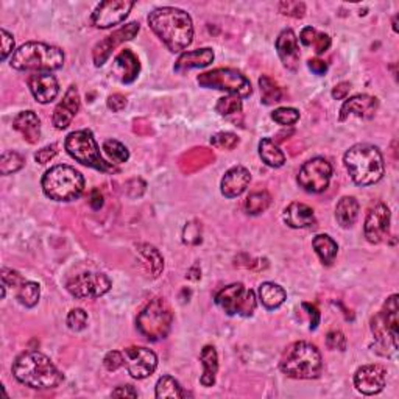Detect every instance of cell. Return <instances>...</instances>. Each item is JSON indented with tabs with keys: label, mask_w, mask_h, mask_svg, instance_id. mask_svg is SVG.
Segmentation results:
<instances>
[{
	"label": "cell",
	"mask_w": 399,
	"mask_h": 399,
	"mask_svg": "<svg viewBox=\"0 0 399 399\" xmlns=\"http://www.w3.org/2000/svg\"><path fill=\"white\" fill-rule=\"evenodd\" d=\"M149 25L173 54L188 49L194 40V24L190 16L173 6L153 10L149 15Z\"/></svg>",
	"instance_id": "1"
},
{
	"label": "cell",
	"mask_w": 399,
	"mask_h": 399,
	"mask_svg": "<svg viewBox=\"0 0 399 399\" xmlns=\"http://www.w3.org/2000/svg\"><path fill=\"white\" fill-rule=\"evenodd\" d=\"M13 375L19 382L36 390L60 387L63 375L54 362L40 351H25L13 364Z\"/></svg>",
	"instance_id": "2"
},
{
	"label": "cell",
	"mask_w": 399,
	"mask_h": 399,
	"mask_svg": "<svg viewBox=\"0 0 399 399\" xmlns=\"http://www.w3.org/2000/svg\"><path fill=\"white\" fill-rule=\"evenodd\" d=\"M345 167L351 179L359 186H371L381 181L385 172L384 156L377 147L357 144L345 153Z\"/></svg>",
	"instance_id": "3"
},
{
	"label": "cell",
	"mask_w": 399,
	"mask_h": 399,
	"mask_svg": "<svg viewBox=\"0 0 399 399\" xmlns=\"http://www.w3.org/2000/svg\"><path fill=\"white\" fill-rule=\"evenodd\" d=\"M64 54L61 49L44 42H27L13 54L10 66L22 72H51L61 69Z\"/></svg>",
	"instance_id": "4"
},
{
	"label": "cell",
	"mask_w": 399,
	"mask_h": 399,
	"mask_svg": "<svg viewBox=\"0 0 399 399\" xmlns=\"http://www.w3.org/2000/svg\"><path fill=\"white\" fill-rule=\"evenodd\" d=\"M279 370L293 379H317L323 370L321 354L309 342H295L284 351Z\"/></svg>",
	"instance_id": "5"
},
{
	"label": "cell",
	"mask_w": 399,
	"mask_h": 399,
	"mask_svg": "<svg viewBox=\"0 0 399 399\" xmlns=\"http://www.w3.org/2000/svg\"><path fill=\"white\" fill-rule=\"evenodd\" d=\"M42 190L55 202H72L85 190V178L70 165H55L42 177Z\"/></svg>",
	"instance_id": "6"
},
{
	"label": "cell",
	"mask_w": 399,
	"mask_h": 399,
	"mask_svg": "<svg viewBox=\"0 0 399 399\" xmlns=\"http://www.w3.org/2000/svg\"><path fill=\"white\" fill-rule=\"evenodd\" d=\"M398 295H391L382 311L371 320V331L376 339V352L379 354L384 350L381 356H390L398 350Z\"/></svg>",
	"instance_id": "7"
},
{
	"label": "cell",
	"mask_w": 399,
	"mask_h": 399,
	"mask_svg": "<svg viewBox=\"0 0 399 399\" xmlns=\"http://www.w3.org/2000/svg\"><path fill=\"white\" fill-rule=\"evenodd\" d=\"M172 323V309L164 298L152 300L149 304L142 309V312L138 315L136 320L139 332L142 334L145 339L152 340V342L163 340L169 336Z\"/></svg>",
	"instance_id": "8"
},
{
	"label": "cell",
	"mask_w": 399,
	"mask_h": 399,
	"mask_svg": "<svg viewBox=\"0 0 399 399\" xmlns=\"http://www.w3.org/2000/svg\"><path fill=\"white\" fill-rule=\"evenodd\" d=\"M67 153L80 164L91 167L100 172H117V169L108 161L103 159L94 134L89 130L70 133L64 142Z\"/></svg>",
	"instance_id": "9"
},
{
	"label": "cell",
	"mask_w": 399,
	"mask_h": 399,
	"mask_svg": "<svg viewBox=\"0 0 399 399\" xmlns=\"http://www.w3.org/2000/svg\"><path fill=\"white\" fill-rule=\"evenodd\" d=\"M197 81L202 88L218 89L239 99H245L253 92L250 80L236 69H214L198 75Z\"/></svg>",
	"instance_id": "10"
},
{
	"label": "cell",
	"mask_w": 399,
	"mask_h": 399,
	"mask_svg": "<svg viewBox=\"0 0 399 399\" xmlns=\"http://www.w3.org/2000/svg\"><path fill=\"white\" fill-rule=\"evenodd\" d=\"M215 304L228 315L251 317L256 311L257 301L253 291H248L241 282H236V284L223 287L215 295Z\"/></svg>",
	"instance_id": "11"
},
{
	"label": "cell",
	"mask_w": 399,
	"mask_h": 399,
	"mask_svg": "<svg viewBox=\"0 0 399 399\" xmlns=\"http://www.w3.org/2000/svg\"><path fill=\"white\" fill-rule=\"evenodd\" d=\"M332 177V165L325 158H312L302 164L298 173V184L309 194H321L327 189Z\"/></svg>",
	"instance_id": "12"
},
{
	"label": "cell",
	"mask_w": 399,
	"mask_h": 399,
	"mask_svg": "<svg viewBox=\"0 0 399 399\" xmlns=\"http://www.w3.org/2000/svg\"><path fill=\"white\" fill-rule=\"evenodd\" d=\"M67 291L79 300L100 298L111 291V279L103 273H81L67 281Z\"/></svg>",
	"instance_id": "13"
},
{
	"label": "cell",
	"mask_w": 399,
	"mask_h": 399,
	"mask_svg": "<svg viewBox=\"0 0 399 399\" xmlns=\"http://www.w3.org/2000/svg\"><path fill=\"white\" fill-rule=\"evenodd\" d=\"M133 6L134 2H130V0H106V2L97 5L91 16V21L94 27L97 28L114 27V25L125 21Z\"/></svg>",
	"instance_id": "14"
},
{
	"label": "cell",
	"mask_w": 399,
	"mask_h": 399,
	"mask_svg": "<svg viewBox=\"0 0 399 399\" xmlns=\"http://www.w3.org/2000/svg\"><path fill=\"white\" fill-rule=\"evenodd\" d=\"M125 366L131 377L145 379L152 376L158 366V356L144 346H130L124 351Z\"/></svg>",
	"instance_id": "15"
},
{
	"label": "cell",
	"mask_w": 399,
	"mask_h": 399,
	"mask_svg": "<svg viewBox=\"0 0 399 399\" xmlns=\"http://www.w3.org/2000/svg\"><path fill=\"white\" fill-rule=\"evenodd\" d=\"M387 382V371L382 365H364L354 375V385L362 395L381 393Z\"/></svg>",
	"instance_id": "16"
},
{
	"label": "cell",
	"mask_w": 399,
	"mask_h": 399,
	"mask_svg": "<svg viewBox=\"0 0 399 399\" xmlns=\"http://www.w3.org/2000/svg\"><path fill=\"white\" fill-rule=\"evenodd\" d=\"M364 233L370 243H381L390 233V209L384 203H377L365 218Z\"/></svg>",
	"instance_id": "17"
},
{
	"label": "cell",
	"mask_w": 399,
	"mask_h": 399,
	"mask_svg": "<svg viewBox=\"0 0 399 399\" xmlns=\"http://www.w3.org/2000/svg\"><path fill=\"white\" fill-rule=\"evenodd\" d=\"M138 33H139V24L131 22V24L125 25V27H122L120 30L114 31L113 35H109L103 41H100L97 46L94 47V54H92L95 66H97V67L103 66V64L106 63L109 55L113 54V50L115 47H119L122 42L133 40V38L136 36Z\"/></svg>",
	"instance_id": "18"
},
{
	"label": "cell",
	"mask_w": 399,
	"mask_h": 399,
	"mask_svg": "<svg viewBox=\"0 0 399 399\" xmlns=\"http://www.w3.org/2000/svg\"><path fill=\"white\" fill-rule=\"evenodd\" d=\"M28 88L33 97L46 105V103L54 101L58 94H60V85H58V80L55 79V75H51L50 72H36L31 74L28 76Z\"/></svg>",
	"instance_id": "19"
},
{
	"label": "cell",
	"mask_w": 399,
	"mask_h": 399,
	"mask_svg": "<svg viewBox=\"0 0 399 399\" xmlns=\"http://www.w3.org/2000/svg\"><path fill=\"white\" fill-rule=\"evenodd\" d=\"M80 109V94L76 86H70L54 111V125L58 130H66L72 124Z\"/></svg>",
	"instance_id": "20"
},
{
	"label": "cell",
	"mask_w": 399,
	"mask_h": 399,
	"mask_svg": "<svg viewBox=\"0 0 399 399\" xmlns=\"http://www.w3.org/2000/svg\"><path fill=\"white\" fill-rule=\"evenodd\" d=\"M276 50L281 58L284 67L288 70H297L300 66V47L298 38L295 36L293 30L286 28L282 30L278 40H276Z\"/></svg>",
	"instance_id": "21"
},
{
	"label": "cell",
	"mask_w": 399,
	"mask_h": 399,
	"mask_svg": "<svg viewBox=\"0 0 399 399\" xmlns=\"http://www.w3.org/2000/svg\"><path fill=\"white\" fill-rule=\"evenodd\" d=\"M377 99L370 95H354L350 100L343 103L340 109V120H346L350 115H356L360 119H371L377 111Z\"/></svg>",
	"instance_id": "22"
},
{
	"label": "cell",
	"mask_w": 399,
	"mask_h": 399,
	"mask_svg": "<svg viewBox=\"0 0 399 399\" xmlns=\"http://www.w3.org/2000/svg\"><path fill=\"white\" fill-rule=\"evenodd\" d=\"M251 181L250 172L242 165L229 169L222 179V194L227 198H236L247 190Z\"/></svg>",
	"instance_id": "23"
},
{
	"label": "cell",
	"mask_w": 399,
	"mask_h": 399,
	"mask_svg": "<svg viewBox=\"0 0 399 399\" xmlns=\"http://www.w3.org/2000/svg\"><path fill=\"white\" fill-rule=\"evenodd\" d=\"M113 70L115 76H117L122 83L130 85V83L138 79V75L140 72V63L138 60V56L134 55L131 50L125 49L115 56Z\"/></svg>",
	"instance_id": "24"
},
{
	"label": "cell",
	"mask_w": 399,
	"mask_h": 399,
	"mask_svg": "<svg viewBox=\"0 0 399 399\" xmlns=\"http://www.w3.org/2000/svg\"><path fill=\"white\" fill-rule=\"evenodd\" d=\"M13 128L21 136L27 140L28 144H38L41 139V120L33 111L19 113L15 120H13Z\"/></svg>",
	"instance_id": "25"
},
{
	"label": "cell",
	"mask_w": 399,
	"mask_h": 399,
	"mask_svg": "<svg viewBox=\"0 0 399 399\" xmlns=\"http://www.w3.org/2000/svg\"><path fill=\"white\" fill-rule=\"evenodd\" d=\"M284 222L291 228L304 229L314 228L317 225L314 209L304 203H292L288 204L284 211Z\"/></svg>",
	"instance_id": "26"
},
{
	"label": "cell",
	"mask_w": 399,
	"mask_h": 399,
	"mask_svg": "<svg viewBox=\"0 0 399 399\" xmlns=\"http://www.w3.org/2000/svg\"><path fill=\"white\" fill-rule=\"evenodd\" d=\"M214 61V51L211 49H198L192 51H184V54L178 58L175 64V72H186V70L197 69V67H206Z\"/></svg>",
	"instance_id": "27"
},
{
	"label": "cell",
	"mask_w": 399,
	"mask_h": 399,
	"mask_svg": "<svg viewBox=\"0 0 399 399\" xmlns=\"http://www.w3.org/2000/svg\"><path fill=\"white\" fill-rule=\"evenodd\" d=\"M200 360H202L203 365V375L200 377V382H202L203 387H212L215 384V376L218 371V356L214 346H204L200 354Z\"/></svg>",
	"instance_id": "28"
},
{
	"label": "cell",
	"mask_w": 399,
	"mask_h": 399,
	"mask_svg": "<svg viewBox=\"0 0 399 399\" xmlns=\"http://www.w3.org/2000/svg\"><path fill=\"white\" fill-rule=\"evenodd\" d=\"M359 202L354 197H343L336 206V218L342 228H351L359 217Z\"/></svg>",
	"instance_id": "29"
},
{
	"label": "cell",
	"mask_w": 399,
	"mask_h": 399,
	"mask_svg": "<svg viewBox=\"0 0 399 399\" xmlns=\"http://www.w3.org/2000/svg\"><path fill=\"white\" fill-rule=\"evenodd\" d=\"M287 298V293L281 286L275 284V282H263L259 286V300L262 306L268 309V311H275V309L281 307L284 304Z\"/></svg>",
	"instance_id": "30"
},
{
	"label": "cell",
	"mask_w": 399,
	"mask_h": 399,
	"mask_svg": "<svg viewBox=\"0 0 399 399\" xmlns=\"http://www.w3.org/2000/svg\"><path fill=\"white\" fill-rule=\"evenodd\" d=\"M312 245H314L315 253L318 254L320 261L323 262L325 266H331V263L334 262V259H336L337 251H339L337 242L334 241L331 236H327V234H318V236L314 239Z\"/></svg>",
	"instance_id": "31"
},
{
	"label": "cell",
	"mask_w": 399,
	"mask_h": 399,
	"mask_svg": "<svg viewBox=\"0 0 399 399\" xmlns=\"http://www.w3.org/2000/svg\"><path fill=\"white\" fill-rule=\"evenodd\" d=\"M259 156L270 167H282L286 163V154L276 145L272 139H262L259 142Z\"/></svg>",
	"instance_id": "32"
},
{
	"label": "cell",
	"mask_w": 399,
	"mask_h": 399,
	"mask_svg": "<svg viewBox=\"0 0 399 399\" xmlns=\"http://www.w3.org/2000/svg\"><path fill=\"white\" fill-rule=\"evenodd\" d=\"M16 297L19 302L25 307H35L41 297V287L38 282L24 281L22 284L16 288Z\"/></svg>",
	"instance_id": "33"
},
{
	"label": "cell",
	"mask_w": 399,
	"mask_h": 399,
	"mask_svg": "<svg viewBox=\"0 0 399 399\" xmlns=\"http://www.w3.org/2000/svg\"><path fill=\"white\" fill-rule=\"evenodd\" d=\"M154 395H156V398L159 399H163V398L179 399V398L186 396L181 385H179L177 379L172 376H163L159 379L156 384V390H154Z\"/></svg>",
	"instance_id": "34"
},
{
	"label": "cell",
	"mask_w": 399,
	"mask_h": 399,
	"mask_svg": "<svg viewBox=\"0 0 399 399\" xmlns=\"http://www.w3.org/2000/svg\"><path fill=\"white\" fill-rule=\"evenodd\" d=\"M138 251L142 254L145 261H149V267H150L153 278H158L164 270V259H163V256H161L159 250L150 245V243H139Z\"/></svg>",
	"instance_id": "35"
},
{
	"label": "cell",
	"mask_w": 399,
	"mask_h": 399,
	"mask_svg": "<svg viewBox=\"0 0 399 399\" xmlns=\"http://www.w3.org/2000/svg\"><path fill=\"white\" fill-rule=\"evenodd\" d=\"M259 86H261V94H262V103L263 105H273V103H278L282 99V91L281 88L276 85L275 80L270 79L268 75H262L259 79Z\"/></svg>",
	"instance_id": "36"
},
{
	"label": "cell",
	"mask_w": 399,
	"mask_h": 399,
	"mask_svg": "<svg viewBox=\"0 0 399 399\" xmlns=\"http://www.w3.org/2000/svg\"><path fill=\"white\" fill-rule=\"evenodd\" d=\"M270 204H272V197H270L268 192L266 190L253 192V194H250V197L247 198L245 209L248 214L257 215V214H262V212H266Z\"/></svg>",
	"instance_id": "37"
},
{
	"label": "cell",
	"mask_w": 399,
	"mask_h": 399,
	"mask_svg": "<svg viewBox=\"0 0 399 399\" xmlns=\"http://www.w3.org/2000/svg\"><path fill=\"white\" fill-rule=\"evenodd\" d=\"M24 158L17 152H3L2 156H0V173L2 175H11V173H16L17 170H21L24 167Z\"/></svg>",
	"instance_id": "38"
},
{
	"label": "cell",
	"mask_w": 399,
	"mask_h": 399,
	"mask_svg": "<svg viewBox=\"0 0 399 399\" xmlns=\"http://www.w3.org/2000/svg\"><path fill=\"white\" fill-rule=\"evenodd\" d=\"M103 150H105L109 159H113L115 164L127 163L128 158H130V152H128L127 147L115 139L105 140V144H103Z\"/></svg>",
	"instance_id": "39"
},
{
	"label": "cell",
	"mask_w": 399,
	"mask_h": 399,
	"mask_svg": "<svg viewBox=\"0 0 399 399\" xmlns=\"http://www.w3.org/2000/svg\"><path fill=\"white\" fill-rule=\"evenodd\" d=\"M217 113L220 115H231L242 111V100L236 95H228V97H222L215 105Z\"/></svg>",
	"instance_id": "40"
},
{
	"label": "cell",
	"mask_w": 399,
	"mask_h": 399,
	"mask_svg": "<svg viewBox=\"0 0 399 399\" xmlns=\"http://www.w3.org/2000/svg\"><path fill=\"white\" fill-rule=\"evenodd\" d=\"M272 119L276 122V124L288 127V125L297 124L300 119V113L293 108H278L272 113Z\"/></svg>",
	"instance_id": "41"
},
{
	"label": "cell",
	"mask_w": 399,
	"mask_h": 399,
	"mask_svg": "<svg viewBox=\"0 0 399 399\" xmlns=\"http://www.w3.org/2000/svg\"><path fill=\"white\" fill-rule=\"evenodd\" d=\"M67 326L74 332L83 331L88 326V314L83 309H72L67 315Z\"/></svg>",
	"instance_id": "42"
},
{
	"label": "cell",
	"mask_w": 399,
	"mask_h": 399,
	"mask_svg": "<svg viewBox=\"0 0 399 399\" xmlns=\"http://www.w3.org/2000/svg\"><path fill=\"white\" fill-rule=\"evenodd\" d=\"M279 11L281 15L284 16H291V17H297L301 19L304 17V13H306V5L302 2H291V0H284V2L279 3Z\"/></svg>",
	"instance_id": "43"
},
{
	"label": "cell",
	"mask_w": 399,
	"mask_h": 399,
	"mask_svg": "<svg viewBox=\"0 0 399 399\" xmlns=\"http://www.w3.org/2000/svg\"><path fill=\"white\" fill-rule=\"evenodd\" d=\"M211 144L217 149H233L236 144H239V139L233 133H218L211 139Z\"/></svg>",
	"instance_id": "44"
},
{
	"label": "cell",
	"mask_w": 399,
	"mask_h": 399,
	"mask_svg": "<svg viewBox=\"0 0 399 399\" xmlns=\"http://www.w3.org/2000/svg\"><path fill=\"white\" fill-rule=\"evenodd\" d=\"M103 365L108 371H115L119 370L120 366L125 365V359H124V352L119 351H111L108 352L105 359H103Z\"/></svg>",
	"instance_id": "45"
},
{
	"label": "cell",
	"mask_w": 399,
	"mask_h": 399,
	"mask_svg": "<svg viewBox=\"0 0 399 399\" xmlns=\"http://www.w3.org/2000/svg\"><path fill=\"white\" fill-rule=\"evenodd\" d=\"M184 242L186 243H192V245H195V243L202 242V228H200V225L195 222H190L188 223V227L184 228Z\"/></svg>",
	"instance_id": "46"
},
{
	"label": "cell",
	"mask_w": 399,
	"mask_h": 399,
	"mask_svg": "<svg viewBox=\"0 0 399 399\" xmlns=\"http://www.w3.org/2000/svg\"><path fill=\"white\" fill-rule=\"evenodd\" d=\"M326 345L329 350H339L345 351L346 350V339L340 331H332L327 334L326 337Z\"/></svg>",
	"instance_id": "47"
},
{
	"label": "cell",
	"mask_w": 399,
	"mask_h": 399,
	"mask_svg": "<svg viewBox=\"0 0 399 399\" xmlns=\"http://www.w3.org/2000/svg\"><path fill=\"white\" fill-rule=\"evenodd\" d=\"M2 282L6 287L17 288L24 282V278L11 268H2Z\"/></svg>",
	"instance_id": "48"
},
{
	"label": "cell",
	"mask_w": 399,
	"mask_h": 399,
	"mask_svg": "<svg viewBox=\"0 0 399 399\" xmlns=\"http://www.w3.org/2000/svg\"><path fill=\"white\" fill-rule=\"evenodd\" d=\"M0 41H2V60L5 61L11 54H15V40H13V35H10L5 28L0 30Z\"/></svg>",
	"instance_id": "49"
},
{
	"label": "cell",
	"mask_w": 399,
	"mask_h": 399,
	"mask_svg": "<svg viewBox=\"0 0 399 399\" xmlns=\"http://www.w3.org/2000/svg\"><path fill=\"white\" fill-rule=\"evenodd\" d=\"M56 154H58V145L51 144V145L44 147V149L41 150H38L35 154V159H36V163H40V164H47L56 156Z\"/></svg>",
	"instance_id": "50"
},
{
	"label": "cell",
	"mask_w": 399,
	"mask_h": 399,
	"mask_svg": "<svg viewBox=\"0 0 399 399\" xmlns=\"http://www.w3.org/2000/svg\"><path fill=\"white\" fill-rule=\"evenodd\" d=\"M127 106V99H125V95H122V94H113V95H109L108 97V108L111 109V111L114 113H119L122 111Z\"/></svg>",
	"instance_id": "51"
},
{
	"label": "cell",
	"mask_w": 399,
	"mask_h": 399,
	"mask_svg": "<svg viewBox=\"0 0 399 399\" xmlns=\"http://www.w3.org/2000/svg\"><path fill=\"white\" fill-rule=\"evenodd\" d=\"M317 35H318V31L312 28V27H306V28H302L301 31V35H300V41L302 46H314L315 44V40H317Z\"/></svg>",
	"instance_id": "52"
},
{
	"label": "cell",
	"mask_w": 399,
	"mask_h": 399,
	"mask_svg": "<svg viewBox=\"0 0 399 399\" xmlns=\"http://www.w3.org/2000/svg\"><path fill=\"white\" fill-rule=\"evenodd\" d=\"M314 47H315V51H317L318 55L325 54V51L331 47V38L327 36L326 33H320V31H318L317 40H315Z\"/></svg>",
	"instance_id": "53"
},
{
	"label": "cell",
	"mask_w": 399,
	"mask_h": 399,
	"mask_svg": "<svg viewBox=\"0 0 399 399\" xmlns=\"http://www.w3.org/2000/svg\"><path fill=\"white\" fill-rule=\"evenodd\" d=\"M350 89H351V85L350 83H339V85L332 89V97L336 99V100H343L346 95L350 94Z\"/></svg>",
	"instance_id": "54"
},
{
	"label": "cell",
	"mask_w": 399,
	"mask_h": 399,
	"mask_svg": "<svg viewBox=\"0 0 399 399\" xmlns=\"http://www.w3.org/2000/svg\"><path fill=\"white\" fill-rule=\"evenodd\" d=\"M113 398H138V391L134 390L131 385H125V387H117L113 393Z\"/></svg>",
	"instance_id": "55"
},
{
	"label": "cell",
	"mask_w": 399,
	"mask_h": 399,
	"mask_svg": "<svg viewBox=\"0 0 399 399\" xmlns=\"http://www.w3.org/2000/svg\"><path fill=\"white\" fill-rule=\"evenodd\" d=\"M307 66L314 74H317V75H323L327 70V64L323 60H318V58H315V60H309Z\"/></svg>",
	"instance_id": "56"
},
{
	"label": "cell",
	"mask_w": 399,
	"mask_h": 399,
	"mask_svg": "<svg viewBox=\"0 0 399 399\" xmlns=\"http://www.w3.org/2000/svg\"><path fill=\"white\" fill-rule=\"evenodd\" d=\"M302 307L306 309V311L309 312V317H311V329H317V326L320 323V312L317 311V307L312 304H307V302H304Z\"/></svg>",
	"instance_id": "57"
},
{
	"label": "cell",
	"mask_w": 399,
	"mask_h": 399,
	"mask_svg": "<svg viewBox=\"0 0 399 399\" xmlns=\"http://www.w3.org/2000/svg\"><path fill=\"white\" fill-rule=\"evenodd\" d=\"M89 204H91V208L95 211H99L103 206V195L100 194L99 189H94L91 192V200H89Z\"/></svg>",
	"instance_id": "58"
}]
</instances>
